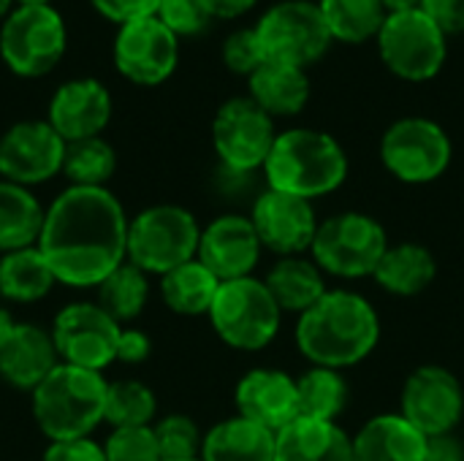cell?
I'll list each match as a JSON object with an SVG mask.
<instances>
[{"instance_id":"4dcf8cb0","label":"cell","mask_w":464,"mask_h":461,"mask_svg":"<svg viewBox=\"0 0 464 461\" xmlns=\"http://www.w3.org/2000/svg\"><path fill=\"white\" fill-rule=\"evenodd\" d=\"M95 291H98L95 304L122 326L144 312L150 299V274H144L139 266L125 261Z\"/></svg>"},{"instance_id":"c3c4849f","label":"cell","mask_w":464,"mask_h":461,"mask_svg":"<svg viewBox=\"0 0 464 461\" xmlns=\"http://www.w3.org/2000/svg\"><path fill=\"white\" fill-rule=\"evenodd\" d=\"M14 3H16V0H0V24H3V19L14 11Z\"/></svg>"},{"instance_id":"e575fe53","label":"cell","mask_w":464,"mask_h":461,"mask_svg":"<svg viewBox=\"0 0 464 461\" xmlns=\"http://www.w3.org/2000/svg\"><path fill=\"white\" fill-rule=\"evenodd\" d=\"M158 413V399L150 386L141 380H111L106 389V410L103 421L111 429L128 427H152Z\"/></svg>"},{"instance_id":"1f68e13d","label":"cell","mask_w":464,"mask_h":461,"mask_svg":"<svg viewBox=\"0 0 464 461\" xmlns=\"http://www.w3.org/2000/svg\"><path fill=\"white\" fill-rule=\"evenodd\" d=\"M318 5L332 38L348 43H362L378 35L389 14L383 0H318Z\"/></svg>"},{"instance_id":"8fae6325","label":"cell","mask_w":464,"mask_h":461,"mask_svg":"<svg viewBox=\"0 0 464 461\" xmlns=\"http://www.w3.org/2000/svg\"><path fill=\"white\" fill-rule=\"evenodd\" d=\"M383 166L402 182L424 185L438 177L451 163L449 133L427 117H402L392 122L381 139Z\"/></svg>"},{"instance_id":"277c9868","label":"cell","mask_w":464,"mask_h":461,"mask_svg":"<svg viewBox=\"0 0 464 461\" xmlns=\"http://www.w3.org/2000/svg\"><path fill=\"white\" fill-rule=\"evenodd\" d=\"M264 174L272 190L310 201L345 182L348 158L334 136L315 128H291L277 133Z\"/></svg>"},{"instance_id":"ac0fdd59","label":"cell","mask_w":464,"mask_h":461,"mask_svg":"<svg viewBox=\"0 0 464 461\" xmlns=\"http://www.w3.org/2000/svg\"><path fill=\"white\" fill-rule=\"evenodd\" d=\"M261 239L250 217L242 215H223L215 217L198 239L196 258L220 280H242L250 277L261 258Z\"/></svg>"},{"instance_id":"7c38bea8","label":"cell","mask_w":464,"mask_h":461,"mask_svg":"<svg viewBox=\"0 0 464 461\" xmlns=\"http://www.w3.org/2000/svg\"><path fill=\"white\" fill-rule=\"evenodd\" d=\"M52 340L63 364L103 372L117 361L122 326L95 302H73L54 315Z\"/></svg>"},{"instance_id":"484cf974","label":"cell","mask_w":464,"mask_h":461,"mask_svg":"<svg viewBox=\"0 0 464 461\" xmlns=\"http://www.w3.org/2000/svg\"><path fill=\"white\" fill-rule=\"evenodd\" d=\"M57 277L41 247H22L0 255V296L14 304H33L49 296Z\"/></svg>"},{"instance_id":"f35d334b","label":"cell","mask_w":464,"mask_h":461,"mask_svg":"<svg viewBox=\"0 0 464 461\" xmlns=\"http://www.w3.org/2000/svg\"><path fill=\"white\" fill-rule=\"evenodd\" d=\"M223 62L234 73H245V76H250L258 65L266 62L256 27H239L223 41Z\"/></svg>"},{"instance_id":"4fadbf2b","label":"cell","mask_w":464,"mask_h":461,"mask_svg":"<svg viewBox=\"0 0 464 461\" xmlns=\"http://www.w3.org/2000/svg\"><path fill=\"white\" fill-rule=\"evenodd\" d=\"M272 117L247 95L226 101L212 120V144L228 171L250 174L266 163L275 144Z\"/></svg>"},{"instance_id":"816d5d0a","label":"cell","mask_w":464,"mask_h":461,"mask_svg":"<svg viewBox=\"0 0 464 461\" xmlns=\"http://www.w3.org/2000/svg\"><path fill=\"white\" fill-rule=\"evenodd\" d=\"M315 3H318V0H315Z\"/></svg>"},{"instance_id":"d6986e66","label":"cell","mask_w":464,"mask_h":461,"mask_svg":"<svg viewBox=\"0 0 464 461\" xmlns=\"http://www.w3.org/2000/svg\"><path fill=\"white\" fill-rule=\"evenodd\" d=\"M111 120V92L98 79H71L60 84L49 101L46 122L57 136L71 144L82 139H95L106 130Z\"/></svg>"},{"instance_id":"9a60e30c","label":"cell","mask_w":464,"mask_h":461,"mask_svg":"<svg viewBox=\"0 0 464 461\" xmlns=\"http://www.w3.org/2000/svg\"><path fill=\"white\" fill-rule=\"evenodd\" d=\"M65 141L46 120L14 122L0 136V179L22 187L44 185L63 171Z\"/></svg>"},{"instance_id":"f1b7e54d","label":"cell","mask_w":464,"mask_h":461,"mask_svg":"<svg viewBox=\"0 0 464 461\" xmlns=\"http://www.w3.org/2000/svg\"><path fill=\"white\" fill-rule=\"evenodd\" d=\"M435 274H438L435 255L421 245L402 242L383 253L372 277L383 291L394 296H416L432 285Z\"/></svg>"},{"instance_id":"d590c367","label":"cell","mask_w":464,"mask_h":461,"mask_svg":"<svg viewBox=\"0 0 464 461\" xmlns=\"http://www.w3.org/2000/svg\"><path fill=\"white\" fill-rule=\"evenodd\" d=\"M152 432H155L163 461L201 459L204 437L193 418H188L182 413H171V416L160 418L158 424H152Z\"/></svg>"},{"instance_id":"60d3db41","label":"cell","mask_w":464,"mask_h":461,"mask_svg":"<svg viewBox=\"0 0 464 461\" xmlns=\"http://www.w3.org/2000/svg\"><path fill=\"white\" fill-rule=\"evenodd\" d=\"M41 461H106V454L103 446L95 443L92 437H79V440L49 443Z\"/></svg>"},{"instance_id":"bcb514c9","label":"cell","mask_w":464,"mask_h":461,"mask_svg":"<svg viewBox=\"0 0 464 461\" xmlns=\"http://www.w3.org/2000/svg\"><path fill=\"white\" fill-rule=\"evenodd\" d=\"M14 326H16V323H14V318L0 307V351H3V345L8 342V337H11Z\"/></svg>"},{"instance_id":"7402d4cb","label":"cell","mask_w":464,"mask_h":461,"mask_svg":"<svg viewBox=\"0 0 464 461\" xmlns=\"http://www.w3.org/2000/svg\"><path fill=\"white\" fill-rule=\"evenodd\" d=\"M275 461H353V437L334 421L296 418L277 432Z\"/></svg>"},{"instance_id":"3957f363","label":"cell","mask_w":464,"mask_h":461,"mask_svg":"<svg viewBox=\"0 0 464 461\" xmlns=\"http://www.w3.org/2000/svg\"><path fill=\"white\" fill-rule=\"evenodd\" d=\"M109 380L103 372L57 364L30 391L33 418L49 443L90 437L103 424Z\"/></svg>"},{"instance_id":"2e32d148","label":"cell","mask_w":464,"mask_h":461,"mask_svg":"<svg viewBox=\"0 0 464 461\" xmlns=\"http://www.w3.org/2000/svg\"><path fill=\"white\" fill-rule=\"evenodd\" d=\"M464 394L459 380L446 367H419L402 391V418L424 437L451 435L462 421Z\"/></svg>"},{"instance_id":"7a4b0ae2","label":"cell","mask_w":464,"mask_h":461,"mask_svg":"<svg viewBox=\"0 0 464 461\" xmlns=\"http://www.w3.org/2000/svg\"><path fill=\"white\" fill-rule=\"evenodd\" d=\"M381 340V323L372 304L351 291H326V296L302 312L296 326L299 351L315 364L343 370L364 361Z\"/></svg>"},{"instance_id":"83f0119b","label":"cell","mask_w":464,"mask_h":461,"mask_svg":"<svg viewBox=\"0 0 464 461\" xmlns=\"http://www.w3.org/2000/svg\"><path fill=\"white\" fill-rule=\"evenodd\" d=\"M44 215L46 209L30 187L0 179V255L38 245Z\"/></svg>"},{"instance_id":"30bf717a","label":"cell","mask_w":464,"mask_h":461,"mask_svg":"<svg viewBox=\"0 0 464 461\" xmlns=\"http://www.w3.org/2000/svg\"><path fill=\"white\" fill-rule=\"evenodd\" d=\"M266 60L307 68L334 41L315 0H280L256 24Z\"/></svg>"},{"instance_id":"74e56055","label":"cell","mask_w":464,"mask_h":461,"mask_svg":"<svg viewBox=\"0 0 464 461\" xmlns=\"http://www.w3.org/2000/svg\"><path fill=\"white\" fill-rule=\"evenodd\" d=\"M177 38L179 35H196L201 33L215 16L207 5V0H160L155 14Z\"/></svg>"},{"instance_id":"6da1fadb","label":"cell","mask_w":464,"mask_h":461,"mask_svg":"<svg viewBox=\"0 0 464 461\" xmlns=\"http://www.w3.org/2000/svg\"><path fill=\"white\" fill-rule=\"evenodd\" d=\"M128 217L109 187L68 185L44 215L38 247L57 283L98 288L128 261Z\"/></svg>"},{"instance_id":"5bb4252c","label":"cell","mask_w":464,"mask_h":461,"mask_svg":"<svg viewBox=\"0 0 464 461\" xmlns=\"http://www.w3.org/2000/svg\"><path fill=\"white\" fill-rule=\"evenodd\" d=\"M111 54L117 71L128 82L155 87L177 71L179 38L158 16H147L120 24Z\"/></svg>"},{"instance_id":"f907efd6","label":"cell","mask_w":464,"mask_h":461,"mask_svg":"<svg viewBox=\"0 0 464 461\" xmlns=\"http://www.w3.org/2000/svg\"><path fill=\"white\" fill-rule=\"evenodd\" d=\"M190 461H201V459H190Z\"/></svg>"},{"instance_id":"ba28073f","label":"cell","mask_w":464,"mask_h":461,"mask_svg":"<svg viewBox=\"0 0 464 461\" xmlns=\"http://www.w3.org/2000/svg\"><path fill=\"white\" fill-rule=\"evenodd\" d=\"M375 38L383 62L408 82L432 79L449 54L446 30L424 8L389 11Z\"/></svg>"},{"instance_id":"b9f144b4","label":"cell","mask_w":464,"mask_h":461,"mask_svg":"<svg viewBox=\"0 0 464 461\" xmlns=\"http://www.w3.org/2000/svg\"><path fill=\"white\" fill-rule=\"evenodd\" d=\"M152 353V340L141 329H122L117 342V361L120 364H141Z\"/></svg>"},{"instance_id":"e0dca14e","label":"cell","mask_w":464,"mask_h":461,"mask_svg":"<svg viewBox=\"0 0 464 461\" xmlns=\"http://www.w3.org/2000/svg\"><path fill=\"white\" fill-rule=\"evenodd\" d=\"M250 220L261 245L283 258L310 250L321 226L315 220L313 201L272 187L256 198Z\"/></svg>"},{"instance_id":"52a82bcc","label":"cell","mask_w":464,"mask_h":461,"mask_svg":"<svg viewBox=\"0 0 464 461\" xmlns=\"http://www.w3.org/2000/svg\"><path fill=\"white\" fill-rule=\"evenodd\" d=\"M280 315L283 310L272 299L266 283L256 277L220 283L209 307L215 334L237 351L266 348L280 329Z\"/></svg>"},{"instance_id":"ffe728a7","label":"cell","mask_w":464,"mask_h":461,"mask_svg":"<svg viewBox=\"0 0 464 461\" xmlns=\"http://www.w3.org/2000/svg\"><path fill=\"white\" fill-rule=\"evenodd\" d=\"M237 410L242 418L269 429L283 432L299 418V391L296 380L280 370H253L237 386Z\"/></svg>"},{"instance_id":"7bdbcfd3","label":"cell","mask_w":464,"mask_h":461,"mask_svg":"<svg viewBox=\"0 0 464 461\" xmlns=\"http://www.w3.org/2000/svg\"><path fill=\"white\" fill-rule=\"evenodd\" d=\"M421 8L446 30H464V0H421Z\"/></svg>"},{"instance_id":"836d02e7","label":"cell","mask_w":464,"mask_h":461,"mask_svg":"<svg viewBox=\"0 0 464 461\" xmlns=\"http://www.w3.org/2000/svg\"><path fill=\"white\" fill-rule=\"evenodd\" d=\"M117 171V152L114 147L95 136L65 144L63 174L73 187H106V182Z\"/></svg>"},{"instance_id":"d6a6232c","label":"cell","mask_w":464,"mask_h":461,"mask_svg":"<svg viewBox=\"0 0 464 461\" xmlns=\"http://www.w3.org/2000/svg\"><path fill=\"white\" fill-rule=\"evenodd\" d=\"M299 418L334 421L348 405V383L337 370L313 367L296 380Z\"/></svg>"},{"instance_id":"5b68a950","label":"cell","mask_w":464,"mask_h":461,"mask_svg":"<svg viewBox=\"0 0 464 461\" xmlns=\"http://www.w3.org/2000/svg\"><path fill=\"white\" fill-rule=\"evenodd\" d=\"M201 228L185 206L155 204L128 223V264L144 274H166L198 253Z\"/></svg>"},{"instance_id":"d4e9b609","label":"cell","mask_w":464,"mask_h":461,"mask_svg":"<svg viewBox=\"0 0 464 461\" xmlns=\"http://www.w3.org/2000/svg\"><path fill=\"white\" fill-rule=\"evenodd\" d=\"M277 435L237 416L204 435L201 461H275Z\"/></svg>"},{"instance_id":"f546056e","label":"cell","mask_w":464,"mask_h":461,"mask_svg":"<svg viewBox=\"0 0 464 461\" xmlns=\"http://www.w3.org/2000/svg\"><path fill=\"white\" fill-rule=\"evenodd\" d=\"M220 280L198 261H188L160 277V296L166 307L177 315H209V307L218 296Z\"/></svg>"},{"instance_id":"4316f807","label":"cell","mask_w":464,"mask_h":461,"mask_svg":"<svg viewBox=\"0 0 464 461\" xmlns=\"http://www.w3.org/2000/svg\"><path fill=\"white\" fill-rule=\"evenodd\" d=\"M264 283L283 312L302 315L326 296V283H324L321 266L307 258H299V255L280 258L269 269Z\"/></svg>"},{"instance_id":"ee69618b","label":"cell","mask_w":464,"mask_h":461,"mask_svg":"<svg viewBox=\"0 0 464 461\" xmlns=\"http://www.w3.org/2000/svg\"><path fill=\"white\" fill-rule=\"evenodd\" d=\"M424 461H464V448L459 440H454L451 435L443 437H430L427 443V456Z\"/></svg>"},{"instance_id":"8992f818","label":"cell","mask_w":464,"mask_h":461,"mask_svg":"<svg viewBox=\"0 0 464 461\" xmlns=\"http://www.w3.org/2000/svg\"><path fill=\"white\" fill-rule=\"evenodd\" d=\"M68 49V30L52 5H16L0 24V57L22 79H38L57 68Z\"/></svg>"},{"instance_id":"ab89813d","label":"cell","mask_w":464,"mask_h":461,"mask_svg":"<svg viewBox=\"0 0 464 461\" xmlns=\"http://www.w3.org/2000/svg\"><path fill=\"white\" fill-rule=\"evenodd\" d=\"M90 3L103 19L117 22V24H128L136 19L155 16L160 0H90Z\"/></svg>"},{"instance_id":"44dd1931","label":"cell","mask_w":464,"mask_h":461,"mask_svg":"<svg viewBox=\"0 0 464 461\" xmlns=\"http://www.w3.org/2000/svg\"><path fill=\"white\" fill-rule=\"evenodd\" d=\"M60 364L52 331L35 323H16L0 351V378L22 391H33Z\"/></svg>"},{"instance_id":"8d00e7d4","label":"cell","mask_w":464,"mask_h":461,"mask_svg":"<svg viewBox=\"0 0 464 461\" xmlns=\"http://www.w3.org/2000/svg\"><path fill=\"white\" fill-rule=\"evenodd\" d=\"M106 461H163L152 427L111 429L103 443Z\"/></svg>"},{"instance_id":"681fc988","label":"cell","mask_w":464,"mask_h":461,"mask_svg":"<svg viewBox=\"0 0 464 461\" xmlns=\"http://www.w3.org/2000/svg\"><path fill=\"white\" fill-rule=\"evenodd\" d=\"M16 5H52V0H16Z\"/></svg>"},{"instance_id":"7dc6e473","label":"cell","mask_w":464,"mask_h":461,"mask_svg":"<svg viewBox=\"0 0 464 461\" xmlns=\"http://www.w3.org/2000/svg\"><path fill=\"white\" fill-rule=\"evenodd\" d=\"M386 11H408V8H421V0H383Z\"/></svg>"},{"instance_id":"9c48e42d","label":"cell","mask_w":464,"mask_h":461,"mask_svg":"<svg viewBox=\"0 0 464 461\" xmlns=\"http://www.w3.org/2000/svg\"><path fill=\"white\" fill-rule=\"evenodd\" d=\"M315 264L334 277H367L375 274L383 253L389 250L383 226L362 212H343L318 226L313 239Z\"/></svg>"},{"instance_id":"cb8c5ba5","label":"cell","mask_w":464,"mask_h":461,"mask_svg":"<svg viewBox=\"0 0 464 461\" xmlns=\"http://www.w3.org/2000/svg\"><path fill=\"white\" fill-rule=\"evenodd\" d=\"M247 84L250 98L269 117L299 114L310 101V79L302 65L266 60L247 76Z\"/></svg>"},{"instance_id":"f6af8a7d","label":"cell","mask_w":464,"mask_h":461,"mask_svg":"<svg viewBox=\"0 0 464 461\" xmlns=\"http://www.w3.org/2000/svg\"><path fill=\"white\" fill-rule=\"evenodd\" d=\"M258 0H207L212 16H220V19H234L245 11H250Z\"/></svg>"},{"instance_id":"603a6c76","label":"cell","mask_w":464,"mask_h":461,"mask_svg":"<svg viewBox=\"0 0 464 461\" xmlns=\"http://www.w3.org/2000/svg\"><path fill=\"white\" fill-rule=\"evenodd\" d=\"M427 443L402 416H378L353 437V461H424Z\"/></svg>"}]
</instances>
